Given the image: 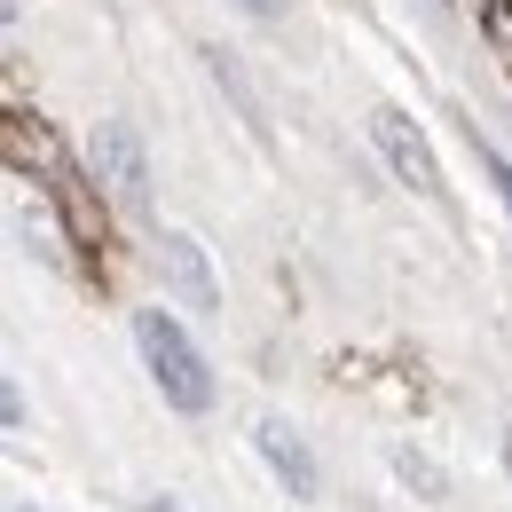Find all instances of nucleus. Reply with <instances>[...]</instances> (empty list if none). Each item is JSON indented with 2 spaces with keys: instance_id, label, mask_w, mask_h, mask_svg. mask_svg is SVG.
<instances>
[{
  "instance_id": "obj_1",
  "label": "nucleus",
  "mask_w": 512,
  "mask_h": 512,
  "mask_svg": "<svg viewBox=\"0 0 512 512\" xmlns=\"http://www.w3.org/2000/svg\"><path fill=\"white\" fill-rule=\"evenodd\" d=\"M134 347H142L158 394H166L182 418H205V410H213V371H205V355L190 347V331L166 316V308H142V316H134Z\"/></svg>"
},
{
  "instance_id": "obj_2",
  "label": "nucleus",
  "mask_w": 512,
  "mask_h": 512,
  "mask_svg": "<svg viewBox=\"0 0 512 512\" xmlns=\"http://www.w3.org/2000/svg\"><path fill=\"white\" fill-rule=\"evenodd\" d=\"M371 142H379V158L394 166V182H402V190H418V197H434V190H442V166H434L426 134L410 127V119H402L394 103H379V111H371Z\"/></svg>"
},
{
  "instance_id": "obj_3",
  "label": "nucleus",
  "mask_w": 512,
  "mask_h": 512,
  "mask_svg": "<svg viewBox=\"0 0 512 512\" xmlns=\"http://www.w3.org/2000/svg\"><path fill=\"white\" fill-rule=\"evenodd\" d=\"M158 268H166V284L182 292V308H197V316H213V308H221V284H213L205 245H197L190 229H166V237H158Z\"/></svg>"
},
{
  "instance_id": "obj_4",
  "label": "nucleus",
  "mask_w": 512,
  "mask_h": 512,
  "mask_svg": "<svg viewBox=\"0 0 512 512\" xmlns=\"http://www.w3.org/2000/svg\"><path fill=\"white\" fill-rule=\"evenodd\" d=\"M253 442H260V457L276 465V481H284V489H292L300 505H308V497L323 489V473H316V457H308V442H300V434H292L284 418H260V426H253Z\"/></svg>"
},
{
  "instance_id": "obj_5",
  "label": "nucleus",
  "mask_w": 512,
  "mask_h": 512,
  "mask_svg": "<svg viewBox=\"0 0 512 512\" xmlns=\"http://www.w3.org/2000/svg\"><path fill=\"white\" fill-rule=\"evenodd\" d=\"M87 158H95V174H103L119 197H142V142H134L127 119H103L95 142H87Z\"/></svg>"
},
{
  "instance_id": "obj_6",
  "label": "nucleus",
  "mask_w": 512,
  "mask_h": 512,
  "mask_svg": "<svg viewBox=\"0 0 512 512\" xmlns=\"http://www.w3.org/2000/svg\"><path fill=\"white\" fill-rule=\"evenodd\" d=\"M386 465H394V481H402V489H418L426 505H442V497H449V473L434 465V457H418V449H394Z\"/></svg>"
},
{
  "instance_id": "obj_7",
  "label": "nucleus",
  "mask_w": 512,
  "mask_h": 512,
  "mask_svg": "<svg viewBox=\"0 0 512 512\" xmlns=\"http://www.w3.org/2000/svg\"><path fill=\"white\" fill-rule=\"evenodd\" d=\"M473 150H481V174L497 182V197L512 205V166H505V150H489V142H473Z\"/></svg>"
},
{
  "instance_id": "obj_8",
  "label": "nucleus",
  "mask_w": 512,
  "mask_h": 512,
  "mask_svg": "<svg viewBox=\"0 0 512 512\" xmlns=\"http://www.w3.org/2000/svg\"><path fill=\"white\" fill-rule=\"evenodd\" d=\"M237 8H253V16H276V8H284V0H237Z\"/></svg>"
},
{
  "instance_id": "obj_9",
  "label": "nucleus",
  "mask_w": 512,
  "mask_h": 512,
  "mask_svg": "<svg viewBox=\"0 0 512 512\" xmlns=\"http://www.w3.org/2000/svg\"><path fill=\"white\" fill-rule=\"evenodd\" d=\"M142 512H182V505H174V497H150V505H142Z\"/></svg>"
},
{
  "instance_id": "obj_10",
  "label": "nucleus",
  "mask_w": 512,
  "mask_h": 512,
  "mask_svg": "<svg viewBox=\"0 0 512 512\" xmlns=\"http://www.w3.org/2000/svg\"><path fill=\"white\" fill-rule=\"evenodd\" d=\"M505 473H512V426H505Z\"/></svg>"
},
{
  "instance_id": "obj_11",
  "label": "nucleus",
  "mask_w": 512,
  "mask_h": 512,
  "mask_svg": "<svg viewBox=\"0 0 512 512\" xmlns=\"http://www.w3.org/2000/svg\"><path fill=\"white\" fill-rule=\"evenodd\" d=\"M16 512H32V505H16Z\"/></svg>"
}]
</instances>
